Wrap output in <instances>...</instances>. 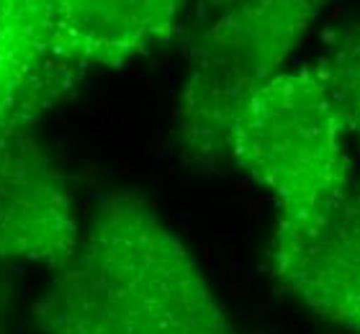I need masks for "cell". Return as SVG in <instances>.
Masks as SVG:
<instances>
[{
	"instance_id": "6da1fadb",
	"label": "cell",
	"mask_w": 360,
	"mask_h": 334,
	"mask_svg": "<svg viewBox=\"0 0 360 334\" xmlns=\"http://www.w3.org/2000/svg\"><path fill=\"white\" fill-rule=\"evenodd\" d=\"M34 319L44 334H237L193 252L134 193H108L54 270Z\"/></svg>"
},
{
	"instance_id": "7a4b0ae2",
	"label": "cell",
	"mask_w": 360,
	"mask_h": 334,
	"mask_svg": "<svg viewBox=\"0 0 360 334\" xmlns=\"http://www.w3.org/2000/svg\"><path fill=\"white\" fill-rule=\"evenodd\" d=\"M330 0H237L201 13L178 103L183 162L217 172L229 157L242 105L285 70Z\"/></svg>"
},
{
	"instance_id": "3957f363",
	"label": "cell",
	"mask_w": 360,
	"mask_h": 334,
	"mask_svg": "<svg viewBox=\"0 0 360 334\" xmlns=\"http://www.w3.org/2000/svg\"><path fill=\"white\" fill-rule=\"evenodd\" d=\"M229 157L276 198V231L309 224L353 180L347 131L311 65L278 72L242 105Z\"/></svg>"
},
{
	"instance_id": "277c9868",
	"label": "cell",
	"mask_w": 360,
	"mask_h": 334,
	"mask_svg": "<svg viewBox=\"0 0 360 334\" xmlns=\"http://www.w3.org/2000/svg\"><path fill=\"white\" fill-rule=\"evenodd\" d=\"M31 60L75 70L119 67L178 29L183 0H8Z\"/></svg>"
},
{
	"instance_id": "5b68a950",
	"label": "cell",
	"mask_w": 360,
	"mask_h": 334,
	"mask_svg": "<svg viewBox=\"0 0 360 334\" xmlns=\"http://www.w3.org/2000/svg\"><path fill=\"white\" fill-rule=\"evenodd\" d=\"M270 273L314 316L360 334V180H350L309 224L273 234Z\"/></svg>"
},
{
	"instance_id": "8992f818",
	"label": "cell",
	"mask_w": 360,
	"mask_h": 334,
	"mask_svg": "<svg viewBox=\"0 0 360 334\" xmlns=\"http://www.w3.org/2000/svg\"><path fill=\"white\" fill-rule=\"evenodd\" d=\"M80 239L72 198L60 170L26 131L0 139V262L57 270Z\"/></svg>"
},
{
	"instance_id": "52a82bcc",
	"label": "cell",
	"mask_w": 360,
	"mask_h": 334,
	"mask_svg": "<svg viewBox=\"0 0 360 334\" xmlns=\"http://www.w3.org/2000/svg\"><path fill=\"white\" fill-rule=\"evenodd\" d=\"M311 67L338 108L347 139L360 144V21L332 34Z\"/></svg>"
},
{
	"instance_id": "ba28073f",
	"label": "cell",
	"mask_w": 360,
	"mask_h": 334,
	"mask_svg": "<svg viewBox=\"0 0 360 334\" xmlns=\"http://www.w3.org/2000/svg\"><path fill=\"white\" fill-rule=\"evenodd\" d=\"M80 70L65 62H41L15 88L0 93V139L11 131H23L31 121L60 101Z\"/></svg>"
},
{
	"instance_id": "9c48e42d",
	"label": "cell",
	"mask_w": 360,
	"mask_h": 334,
	"mask_svg": "<svg viewBox=\"0 0 360 334\" xmlns=\"http://www.w3.org/2000/svg\"><path fill=\"white\" fill-rule=\"evenodd\" d=\"M52 62V60H44ZM41 62L31 60L29 52L23 49L21 39L15 34L13 11L8 0H0V93L15 88L18 82L29 77Z\"/></svg>"
},
{
	"instance_id": "30bf717a",
	"label": "cell",
	"mask_w": 360,
	"mask_h": 334,
	"mask_svg": "<svg viewBox=\"0 0 360 334\" xmlns=\"http://www.w3.org/2000/svg\"><path fill=\"white\" fill-rule=\"evenodd\" d=\"M186 3H191V0H183V8H186ZM195 8H198V13H209V11H217V8H224L229 6V3H237V0H193Z\"/></svg>"
}]
</instances>
